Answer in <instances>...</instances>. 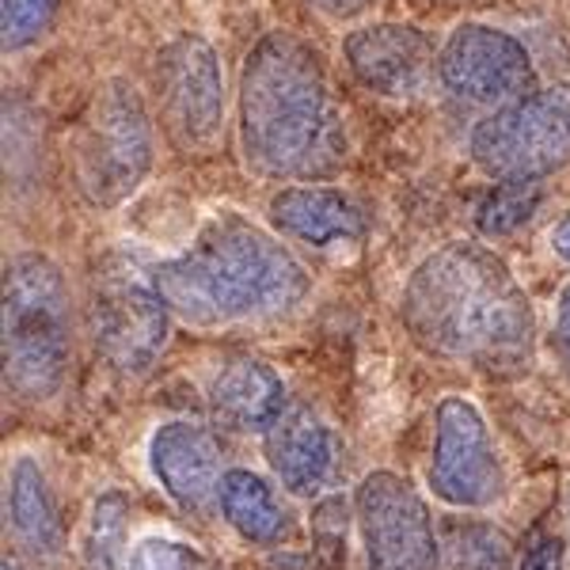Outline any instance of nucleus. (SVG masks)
I'll use <instances>...</instances> for the list:
<instances>
[{"mask_svg": "<svg viewBox=\"0 0 570 570\" xmlns=\"http://www.w3.org/2000/svg\"><path fill=\"white\" fill-rule=\"evenodd\" d=\"M403 327L426 354L464 362L487 376L532 365L537 312L499 255L483 244H445L403 285Z\"/></svg>", "mask_w": 570, "mask_h": 570, "instance_id": "1", "label": "nucleus"}, {"mask_svg": "<svg viewBox=\"0 0 570 570\" xmlns=\"http://www.w3.org/2000/svg\"><path fill=\"white\" fill-rule=\"evenodd\" d=\"M305 4L331 16V20H354V16H362L365 8H373L376 0H305Z\"/></svg>", "mask_w": 570, "mask_h": 570, "instance_id": "26", "label": "nucleus"}, {"mask_svg": "<svg viewBox=\"0 0 570 570\" xmlns=\"http://www.w3.org/2000/svg\"><path fill=\"white\" fill-rule=\"evenodd\" d=\"M4 513L12 537L20 540L23 551L39 559H53L66 548V521L58 510V494L46 480L42 464L35 456H16L12 472H8V494Z\"/></svg>", "mask_w": 570, "mask_h": 570, "instance_id": "17", "label": "nucleus"}, {"mask_svg": "<svg viewBox=\"0 0 570 570\" xmlns=\"http://www.w3.org/2000/svg\"><path fill=\"white\" fill-rule=\"evenodd\" d=\"M130 548V499L122 491H104L80 532V563L85 570H126Z\"/></svg>", "mask_w": 570, "mask_h": 570, "instance_id": "19", "label": "nucleus"}, {"mask_svg": "<svg viewBox=\"0 0 570 570\" xmlns=\"http://www.w3.org/2000/svg\"><path fill=\"white\" fill-rule=\"evenodd\" d=\"M156 96L164 130L183 153H214L225 126V80L217 50L198 35H179L156 58Z\"/></svg>", "mask_w": 570, "mask_h": 570, "instance_id": "10", "label": "nucleus"}, {"mask_svg": "<svg viewBox=\"0 0 570 570\" xmlns=\"http://www.w3.org/2000/svg\"><path fill=\"white\" fill-rule=\"evenodd\" d=\"M53 16H58V0H4V8H0L4 50L20 53L31 42H39L50 31Z\"/></svg>", "mask_w": 570, "mask_h": 570, "instance_id": "23", "label": "nucleus"}, {"mask_svg": "<svg viewBox=\"0 0 570 570\" xmlns=\"http://www.w3.org/2000/svg\"><path fill=\"white\" fill-rule=\"evenodd\" d=\"M217 510L244 544L274 548L293 537V510L278 487L252 468H228L217 487Z\"/></svg>", "mask_w": 570, "mask_h": 570, "instance_id": "18", "label": "nucleus"}, {"mask_svg": "<svg viewBox=\"0 0 570 570\" xmlns=\"http://www.w3.org/2000/svg\"><path fill=\"white\" fill-rule=\"evenodd\" d=\"M126 570H209V559L206 551L187 544V540L149 532V537L134 540Z\"/></svg>", "mask_w": 570, "mask_h": 570, "instance_id": "22", "label": "nucleus"}, {"mask_svg": "<svg viewBox=\"0 0 570 570\" xmlns=\"http://www.w3.org/2000/svg\"><path fill=\"white\" fill-rule=\"evenodd\" d=\"M551 247H556V255L559 259H567L570 263V214L559 220L556 228H551Z\"/></svg>", "mask_w": 570, "mask_h": 570, "instance_id": "27", "label": "nucleus"}, {"mask_svg": "<svg viewBox=\"0 0 570 570\" xmlns=\"http://www.w3.org/2000/svg\"><path fill=\"white\" fill-rule=\"evenodd\" d=\"M153 168V122L141 96L126 80H107L88 99L72 130V171L85 198L115 209L134 195Z\"/></svg>", "mask_w": 570, "mask_h": 570, "instance_id": "5", "label": "nucleus"}, {"mask_svg": "<svg viewBox=\"0 0 570 570\" xmlns=\"http://www.w3.org/2000/svg\"><path fill=\"white\" fill-rule=\"evenodd\" d=\"M271 225L308 247H335L365 236V214L343 190L285 187L271 198Z\"/></svg>", "mask_w": 570, "mask_h": 570, "instance_id": "16", "label": "nucleus"}, {"mask_svg": "<svg viewBox=\"0 0 570 570\" xmlns=\"http://www.w3.org/2000/svg\"><path fill=\"white\" fill-rule=\"evenodd\" d=\"M518 570H567V563H563V540H559L556 532L540 537L537 544L525 551V559L518 563Z\"/></svg>", "mask_w": 570, "mask_h": 570, "instance_id": "24", "label": "nucleus"}, {"mask_svg": "<svg viewBox=\"0 0 570 570\" xmlns=\"http://www.w3.org/2000/svg\"><path fill=\"white\" fill-rule=\"evenodd\" d=\"M285 407L282 376L259 357H233L209 381V415L233 434H266Z\"/></svg>", "mask_w": 570, "mask_h": 570, "instance_id": "15", "label": "nucleus"}, {"mask_svg": "<svg viewBox=\"0 0 570 570\" xmlns=\"http://www.w3.org/2000/svg\"><path fill=\"white\" fill-rule=\"evenodd\" d=\"M171 308L156 278L134 259L110 255L91 274V338L99 357L122 376H141L156 365L171 335Z\"/></svg>", "mask_w": 570, "mask_h": 570, "instance_id": "6", "label": "nucleus"}, {"mask_svg": "<svg viewBox=\"0 0 570 570\" xmlns=\"http://www.w3.org/2000/svg\"><path fill=\"white\" fill-rule=\"evenodd\" d=\"M240 149L266 179H324L346 160V122L320 53L271 31L240 69Z\"/></svg>", "mask_w": 570, "mask_h": 570, "instance_id": "2", "label": "nucleus"}, {"mask_svg": "<svg viewBox=\"0 0 570 570\" xmlns=\"http://www.w3.org/2000/svg\"><path fill=\"white\" fill-rule=\"evenodd\" d=\"M426 483L449 510H491L505 499V461L483 411L464 395H445L434 407Z\"/></svg>", "mask_w": 570, "mask_h": 570, "instance_id": "9", "label": "nucleus"}, {"mask_svg": "<svg viewBox=\"0 0 570 570\" xmlns=\"http://www.w3.org/2000/svg\"><path fill=\"white\" fill-rule=\"evenodd\" d=\"M266 464L274 480L297 499H316L335 480L338 441L331 426L308 407H285V415L266 430Z\"/></svg>", "mask_w": 570, "mask_h": 570, "instance_id": "14", "label": "nucleus"}, {"mask_svg": "<svg viewBox=\"0 0 570 570\" xmlns=\"http://www.w3.org/2000/svg\"><path fill=\"white\" fill-rule=\"evenodd\" d=\"M354 521L365 570H441L434 513L407 475L389 468L365 475L354 491Z\"/></svg>", "mask_w": 570, "mask_h": 570, "instance_id": "8", "label": "nucleus"}, {"mask_svg": "<svg viewBox=\"0 0 570 570\" xmlns=\"http://www.w3.org/2000/svg\"><path fill=\"white\" fill-rule=\"evenodd\" d=\"M149 472L183 513H206L220 487V441L209 426L171 419L149 438Z\"/></svg>", "mask_w": 570, "mask_h": 570, "instance_id": "12", "label": "nucleus"}, {"mask_svg": "<svg viewBox=\"0 0 570 570\" xmlns=\"http://www.w3.org/2000/svg\"><path fill=\"white\" fill-rule=\"evenodd\" d=\"M556 357L570 381V282L559 289V305H556Z\"/></svg>", "mask_w": 570, "mask_h": 570, "instance_id": "25", "label": "nucleus"}, {"mask_svg": "<svg viewBox=\"0 0 570 570\" xmlns=\"http://www.w3.org/2000/svg\"><path fill=\"white\" fill-rule=\"evenodd\" d=\"M472 160L491 179H544L570 164V80L532 88L487 115L472 134Z\"/></svg>", "mask_w": 570, "mask_h": 570, "instance_id": "7", "label": "nucleus"}, {"mask_svg": "<svg viewBox=\"0 0 570 570\" xmlns=\"http://www.w3.org/2000/svg\"><path fill=\"white\" fill-rule=\"evenodd\" d=\"M513 544L499 525L464 521L449 540V570H510Z\"/></svg>", "mask_w": 570, "mask_h": 570, "instance_id": "21", "label": "nucleus"}, {"mask_svg": "<svg viewBox=\"0 0 570 570\" xmlns=\"http://www.w3.org/2000/svg\"><path fill=\"white\" fill-rule=\"evenodd\" d=\"M4 570H23L20 563H8V559H4Z\"/></svg>", "mask_w": 570, "mask_h": 570, "instance_id": "28", "label": "nucleus"}, {"mask_svg": "<svg viewBox=\"0 0 570 570\" xmlns=\"http://www.w3.org/2000/svg\"><path fill=\"white\" fill-rule=\"evenodd\" d=\"M153 278L171 316L202 331L282 316L308 293V271L297 255L240 214L214 217L187 252L156 266Z\"/></svg>", "mask_w": 570, "mask_h": 570, "instance_id": "3", "label": "nucleus"}, {"mask_svg": "<svg viewBox=\"0 0 570 570\" xmlns=\"http://www.w3.org/2000/svg\"><path fill=\"white\" fill-rule=\"evenodd\" d=\"M540 202H544V190H540L537 179H502L499 187L480 202L475 225H480L483 236H510V233H518L525 220H532Z\"/></svg>", "mask_w": 570, "mask_h": 570, "instance_id": "20", "label": "nucleus"}, {"mask_svg": "<svg viewBox=\"0 0 570 570\" xmlns=\"http://www.w3.org/2000/svg\"><path fill=\"white\" fill-rule=\"evenodd\" d=\"M438 77L468 104L505 107L537 88L525 42L487 23H461L438 53Z\"/></svg>", "mask_w": 570, "mask_h": 570, "instance_id": "11", "label": "nucleus"}, {"mask_svg": "<svg viewBox=\"0 0 570 570\" xmlns=\"http://www.w3.org/2000/svg\"><path fill=\"white\" fill-rule=\"evenodd\" d=\"M346 66L370 91L411 96L422 88L430 66H434V46L419 27L407 23L357 27L346 39Z\"/></svg>", "mask_w": 570, "mask_h": 570, "instance_id": "13", "label": "nucleus"}, {"mask_svg": "<svg viewBox=\"0 0 570 570\" xmlns=\"http://www.w3.org/2000/svg\"><path fill=\"white\" fill-rule=\"evenodd\" d=\"M69 357L66 278L46 255H12L4 266V384L27 403H46L66 384Z\"/></svg>", "mask_w": 570, "mask_h": 570, "instance_id": "4", "label": "nucleus"}]
</instances>
